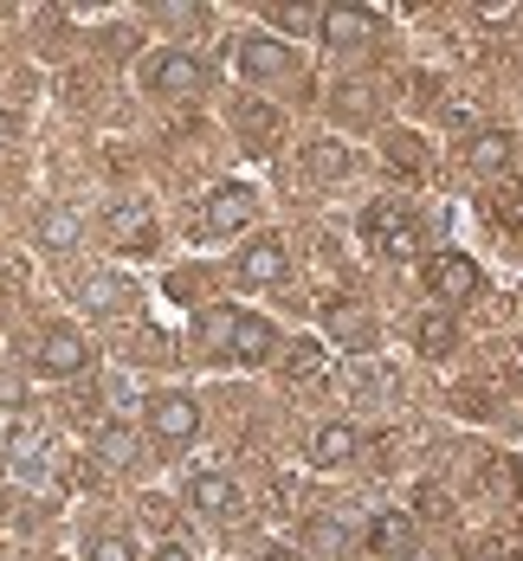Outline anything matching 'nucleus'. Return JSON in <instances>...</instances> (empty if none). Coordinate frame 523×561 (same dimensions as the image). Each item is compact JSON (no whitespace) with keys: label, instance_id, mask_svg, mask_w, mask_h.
Masks as SVG:
<instances>
[{"label":"nucleus","instance_id":"1","mask_svg":"<svg viewBox=\"0 0 523 561\" xmlns=\"http://www.w3.org/2000/svg\"><path fill=\"white\" fill-rule=\"evenodd\" d=\"M143 84H149L156 98H194V91H201V58L162 46V53L143 58Z\"/></svg>","mask_w":523,"mask_h":561},{"label":"nucleus","instance_id":"2","mask_svg":"<svg viewBox=\"0 0 523 561\" xmlns=\"http://www.w3.org/2000/svg\"><path fill=\"white\" fill-rule=\"evenodd\" d=\"M272 348H278V336H272V323H265V317H252V310H227V355H232V362L259 368Z\"/></svg>","mask_w":523,"mask_h":561},{"label":"nucleus","instance_id":"3","mask_svg":"<svg viewBox=\"0 0 523 561\" xmlns=\"http://www.w3.org/2000/svg\"><path fill=\"white\" fill-rule=\"evenodd\" d=\"M84 362H91V348H84V336H78L71 323H58V330L39 336V375L71 381V375H84Z\"/></svg>","mask_w":523,"mask_h":561},{"label":"nucleus","instance_id":"4","mask_svg":"<svg viewBox=\"0 0 523 561\" xmlns=\"http://www.w3.org/2000/svg\"><path fill=\"white\" fill-rule=\"evenodd\" d=\"M149 426H156L162 439H194V433H201L194 393H149Z\"/></svg>","mask_w":523,"mask_h":561},{"label":"nucleus","instance_id":"5","mask_svg":"<svg viewBox=\"0 0 523 561\" xmlns=\"http://www.w3.org/2000/svg\"><path fill=\"white\" fill-rule=\"evenodd\" d=\"M362 232H368V245L388 252V259H407V252H413V220H407L401 207H368V214H362Z\"/></svg>","mask_w":523,"mask_h":561},{"label":"nucleus","instance_id":"6","mask_svg":"<svg viewBox=\"0 0 523 561\" xmlns=\"http://www.w3.org/2000/svg\"><path fill=\"white\" fill-rule=\"evenodd\" d=\"M187 504L207 510V516H227V510H239V484L227 471H194L187 478Z\"/></svg>","mask_w":523,"mask_h":561},{"label":"nucleus","instance_id":"7","mask_svg":"<svg viewBox=\"0 0 523 561\" xmlns=\"http://www.w3.org/2000/svg\"><path fill=\"white\" fill-rule=\"evenodd\" d=\"M427 284H433L440 297H471V290H478V272H471L465 252H440V259L427 265Z\"/></svg>","mask_w":523,"mask_h":561},{"label":"nucleus","instance_id":"8","mask_svg":"<svg viewBox=\"0 0 523 561\" xmlns=\"http://www.w3.org/2000/svg\"><path fill=\"white\" fill-rule=\"evenodd\" d=\"M239 278L246 284H278L285 278V245H278V239H252V245L239 252Z\"/></svg>","mask_w":523,"mask_h":561},{"label":"nucleus","instance_id":"9","mask_svg":"<svg viewBox=\"0 0 523 561\" xmlns=\"http://www.w3.org/2000/svg\"><path fill=\"white\" fill-rule=\"evenodd\" d=\"M355 458V426H343V420H330V426H317L310 433V465H349Z\"/></svg>","mask_w":523,"mask_h":561},{"label":"nucleus","instance_id":"10","mask_svg":"<svg viewBox=\"0 0 523 561\" xmlns=\"http://www.w3.org/2000/svg\"><path fill=\"white\" fill-rule=\"evenodd\" d=\"M323 39H330V46H362V39H375V13H362V7H330Z\"/></svg>","mask_w":523,"mask_h":561},{"label":"nucleus","instance_id":"11","mask_svg":"<svg viewBox=\"0 0 523 561\" xmlns=\"http://www.w3.org/2000/svg\"><path fill=\"white\" fill-rule=\"evenodd\" d=\"M285 58L291 53L278 46V39H246V46H239V71L265 84V78H278V71H285Z\"/></svg>","mask_w":523,"mask_h":561},{"label":"nucleus","instance_id":"12","mask_svg":"<svg viewBox=\"0 0 523 561\" xmlns=\"http://www.w3.org/2000/svg\"><path fill=\"white\" fill-rule=\"evenodd\" d=\"M78 297H84V310H123L129 304V284L111 278V272H91V278L78 284Z\"/></svg>","mask_w":523,"mask_h":561},{"label":"nucleus","instance_id":"13","mask_svg":"<svg viewBox=\"0 0 523 561\" xmlns=\"http://www.w3.org/2000/svg\"><path fill=\"white\" fill-rule=\"evenodd\" d=\"M252 214V194L246 187H220L214 201H207V232H220V226H239Z\"/></svg>","mask_w":523,"mask_h":561},{"label":"nucleus","instance_id":"14","mask_svg":"<svg viewBox=\"0 0 523 561\" xmlns=\"http://www.w3.org/2000/svg\"><path fill=\"white\" fill-rule=\"evenodd\" d=\"M368 542H375L382 556H407V549H413V523H407V516H382V523L368 529Z\"/></svg>","mask_w":523,"mask_h":561},{"label":"nucleus","instance_id":"15","mask_svg":"<svg viewBox=\"0 0 523 561\" xmlns=\"http://www.w3.org/2000/svg\"><path fill=\"white\" fill-rule=\"evenodd\" d=\"M39 239H46V245H78V214L46 207V214H39Z\"/></svg>","mask_w":523,"mask_h":561},{"label":"nucleus","instance_id":"16","mask_svg":"<svg viewBox=\"0 0 523 561\" xmlns=\"http://www.w3.org/2000/svg\"><path fill=\"white\" fill-rule=\"evenodd\" d=\"M91 561H136V542L123 529H98L91 536Z\"/></svg>","mask_w":523,"mask_h":561},{"label":"nucleus","instance_id":"17","mask_svg":"<svg viewBox=\"0 0 523 561\" xmlns=\"http://www.w3.org/2000/svg\"><path fill=\"white\" fill-rule=\"evenodd\" d=\"M111 232H116V239H129V245H143V239H149L143 207H116V214H111Z\"/></svg>","mask_w":523,"mask_h":561},{"label":"nucleus","instance_id":"18","mask_svg":"<svg viewBox=\"0 0 523 561\" xmlns=\"http://www.w3.org/2000/svg\"><path fill=\"white\" fill-rule=\"evenodd\" d=\"M98 451H104V458H116V465H129V458H136V439H129L123 426H104V439H98Z\"/></svg>","mask_w":523,"mask_h":561},{"label":"nucleus","instance_id":"19","mask_svg":"<svg viewBox=\"0 0 523 561\" xmlns=\"http://www.w3.org/2000/svg\"><path fill=\"white\" fill-rule=\"evenodd\" d=\"M504 156H511V142H504V136H478V142H471V162H478V169H498Z\"/></svg>","mask_w":523,"mask_h":561},{"label":"nucleus","instance_id":"20","mask_svg":"<svg viewBox=\"0 0 523 561\" xmlns=\"http://www.w3.org/2000/svg\"><path fill=\"white\" fill-rule=\"evenodd\" d=\"M337 336H343V342H368V323H362V310H349V304L337 310Z\"/></svg>","mask_w":523,"mask_h":561},{"label":"nucleus","instance_id":"21","mask_svg":"<svg viewBox=\"0 0 523 561\" xmlns=\"http://www.w3.org/2000/svg\"><path fill=\"white\" fill-rule=\"evenodd\" d=\"M291 375H317V342H297L291 348Z\"/></svg>","mask_w":523,"mask_h":561},{"label":"nucleus","instance_id":"22","mask_svg":"<svg viewBox=\"0 0 523 561\" xmlns=\"http://www.w3.org/2000/svg\"><path fill=\"white\" fill-rule=\"evenodd\" d=\"M420 348H433V355L453 348V330H446V323H427V330H420Z\"/></svg>","mask_w":523,"mask_h":561},{"label":"nucleus","instance_id":"23","mask_svg":"<svg viewBox=\"0 0 523 561\" xmlns=\"http://www.w3.org/2000/svg\"><path fill=\"white\" fill-rule=\"evenodd\" d=\"M13 433H20V413H13V407H0V439H13Z\"/></svg>","mask_w":523,"mask_h":561},{"label":"nucleus","instance_id":"24","mask_svg":"<svg viewBox=\"0 0 523 561\" xmlns=\"http://www.w3.org/2000/svg\"><path fill=\"white\" fill-rule=\"evenodd\" d=\"M156 561H194V556H187V549H174V542H169V549H156Z\"/></svg>","mask_w":523,"mask_h":561},{"label":"nucleus","instance_id":"25","mask_svg":"<svg viewBox=\"0 0 523 561\" xmlns=\"http://www.w3.org/2000/svg\"><path fill=\"white\" fill-rule=\"evenodd\" d=\"M7 142H13V116L0 111V149H7Z\"/></svg>","mask_w":523,"mask_h":561},{"label":"nucleus","instance_id":"26","mask_svg":"<svg viewBox=\"0 0 523 561\" xmlns=\"http://www.w3.org/2000/svg\"><path fill=\"white\" fill-rule=\"evenodd\" d=\"M265 561H291V556H285V549H272V556H265Z\"/></svg>","mask_w":523,"mask_h":561}]
</instances>
